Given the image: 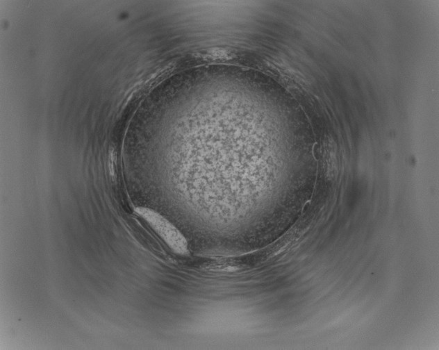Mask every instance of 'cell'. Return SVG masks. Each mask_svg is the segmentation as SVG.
<instances>
[{"instance_id": "1", "label": "cell", "mask_w": 439, "mask_h": 350, "mask_svg": "<svg viewBox=\"0 0 439 350\" xmlns=\"http://www.w3.org/2000/svg\"><path fill=\"white\" fill-rule=\"evenodd\" d=\"M135 211L176 253H188V244L185 238L169 220L149 208L137 207Z\"/></svg>"}]
</instances>
